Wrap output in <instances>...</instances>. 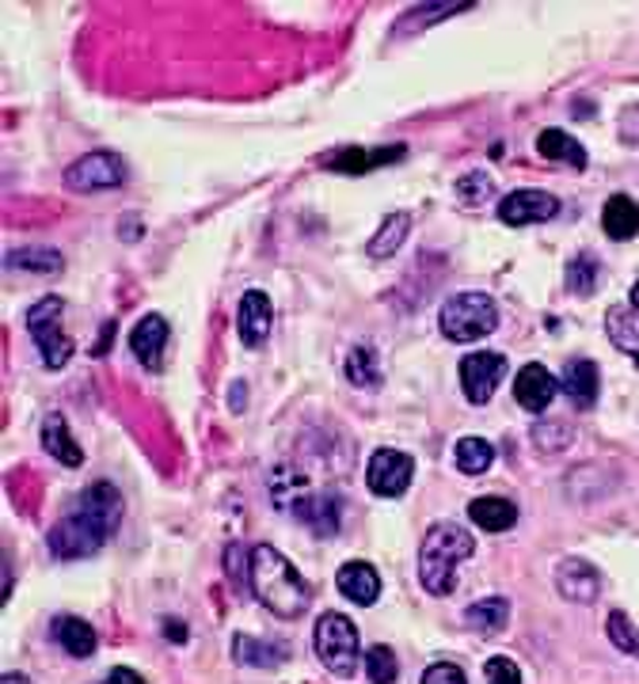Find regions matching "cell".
<instances>
[{"instance_id":"29","label":"cell","mask_w":639,"mask_h":684,"mask_svg":"<svg viewBox=\"0 0 639 684\" xmlns=\"http://www.w3.org/2000/svg\"><path fill=\"white\" fill-rule=\"evenodd\" d=\"M346 380L358 388H373L381 380V361L377 354H373V346H354L351 354H346Z\"/></svg>"},{"instance_id":"18","label":"cell","mask_w":639,"mask_h":684,"mask_svg":"<svg viewBox=\"0 0 639 684\" xmlns=\"http://www.w3.org/2000/svg\"><path fill=\"white\" fill-rule=\"evenodd\" d=\"M42 449H47L53 460H61L65 468L84 464V449H80L77 441H73V433H69L65 415H61V411H50L47 422H42Z\"/></svg>"},{"instance_id":"25","label":"cell","mask_w":639,"mask_h":684,"mask_svg":"<svg viewBox=\"0 0 639 684\" xmlns=\"http://www.w3.org/2000/svg\"><path fill=\"white\" fill-rule=\"evenodd\" d=\"M233 654L240 665H260V670H274V665L286 662V643H255L252 635H236L233 639Z\"/></svg>"},{"instance_id":"41","label":"cell","mask_w":639,"mask_h":684,"mask_svg":"<svg viewBox=\"0 0 639 684\" xmlns=\"http://www.w3.org/2000/svg\"><path fill=\"white\" fill-rule=\"evenodd\" d=\"M0 684H27V677H23V673H4Z\"/></svg>"},{"instance_id":"11","label":"cell","mask_w":639,"mask_h":684,"mask_svg":"<svg viewBox=\"0 0 639 684\" xmlns=\"http://www.w3.org/2000/svg\"><path fill=\"white\" fill-rule=\"evenodd\" d=\"M556 213H559V198H552L548 191H514L499 202V221L514 228L552 221Z\"/></svg>"},{"instance_id":"1","label":"cell","mask_w":639,"mask_h":684,"mask_svg":"<svg viewBox=\"0 0 639 684\" xmlns=\"http://www.w3.org/2000/svg\"><path fill=\"white\" fill-rule=\"evenodd\" d=\"M122 521V494L114 483H92L77 499V510L50 529V552L58 559H88L114 537Z\"/></svg>"},{"instance_id":"26","label":"cell","mask_w":639,"mask_h":684,"mask_svg":"<svg viewBox=\"0 0 639 684\" xmlns=\"http://www.w3.org/2000/svg\"><path fill=\"white\" fill-rule=\"evenodd\" d=\"M537 153L545 160H567L571 167H586V149L579 145V137H571L564 130H540Z\"/></svg>"},{"instance_id":"5","label":"cell","mask_w":639,"mask_h":684,"mask_svg":"<svg viewBox=\"0 0 639 684\" xmlns=\"http://www.w3.org/2000/svg\"><path fill=\"white\" fill-rule=\"evenodd\" d=\"M313 651H316V659L324 662L327 673L351 681L354 673H358V662H362L358 627H354L351 616H343V612H324L316 632H313Z\"/></svg>"},{"instance_id":"24","label":"cell","mask_w":639,"mask_h":684,"mask_svg":"<svg viewBox=\"0 0 639 684\" xmlns=\"http://www.w3.org/2000/svg\"><path fill=\"white\" fill-rule=\"evenodd\" d=\"M510 620V601L506 598H484L465 609V624L479 635H499Z\"/></svg>"},{"instance_id":"10","label":"cell","mask_w":639,"mask_h":684,"mask_svg":"<svg viewBox=\"0 0 639 684\" xmlns=\"http://www.w3.org/2000/svg\"><path fill=\"white\" fill-rule=\"evenodd\" d=\"M556 590L564 601H575V605H594L601 593V574L594 571V563H586L579 555H567L556 563Z\"/></svg>"},{"instance_id":"14","label":"cell","mask_w":639,"mask_h":684,"mask_svg":"<svg viewBox=\"0 0 639 684\" xmlns=\"http://www.w3.org/2000/svg\"><path fill=\"white\" fill-rule=\"evenodd\" d=\"M271 319H274V308H271V297L263 289H247L244 300H240V316H236V327H240V339L244 346H263L266 335H271Z\"/></svg>"},{"instance_id":"13","label":"cell","mask_w":639,"mask_h":684,"mask_svg":"<svg viewBox=\"0 0 639 684\" xmlns=\"http://www.w3.org/2000/svg\"><path fill=\"white\" fill-rule=\"evenodd\" d=\"M290 510H293V518L305 521L316 537H335V532H339V513H343L339 494H332V491L305 494V499H293Z\"/></svg>"},{"instance_id":"40","label":"cell","mask_w":639,"mask_h":684,"mask_svg":"<svg viewBox=\"0 0 639 684\" xmlns=\"http://www.w3.org/2000/svg\"><path fill=\"white\" fill-rule=\"evenodd\" d=\"M164 635H172L175 643H183V639H186V632H183V624H180V620H168V624H164Z\"/></svg>"},{"instance_id":"37","label":"cell","mask_w":639,"mask_h":684,"mask_svg":"<svg viewBox=\"0 0 639 684\" xmlns=\"http://www.w3.org/2000/svg\"><path fill=\"white\" fill-rule=\"evenodd\" d=\"M423 684H468L465 670L453 662H434L430 670L423 673Z\"/></svg>"},{"instance_id":"23","label":"cell","mask_w":639,"mask_h":684,"mask_svg":"<svg viewBox=\"0 0 639 684\" xmlns=\"http://www.w3.org/2000/svg\"><path fill=\"white\" fill-rule=\"evenodd\" d=\"M407 233H412V213H388L385 225L377 228V236L366 244V255L369 259H393Z\"/></svg>"},{"instance_id":"22","label":"cell","mask_w":639,"mask_h":684,"mask_svg":"<svg viewBox=\"0 0 639 684\" xmlns=\"http://www.w3.org/2000/svg\"><path fill=\"white\" fill-rule=\"evenodd\" d=\"M601 228L609 239H632L639 233V206L628 194H612L601 210Z\"/></svg>"},{"instance_id":"27","label":"cell","mask_w":639,"mask_h":684,"mask_svg":"<svg viewBox=\"0 0 639 684\" xmlns=\"http://www.w3.org/2000/svg\"><path fill=\"white\" fill-rule=\"evenodd\" d=\"M453 460H457V468L465 476H484L495 460V449L484 438H460L457 449H453Z\"/></svg>"},{"instance_id":"34","label":"cell","mask_w":639,"mask_h":684,"mask_svg":"<svg viewBox=\"0 0 639 684\" xmlns=\"http://www.w3.org/2000/svg\"><path fill=\"white\" fill-rule=\"evenodd\" d=\"M609 639H612L617 651L639 659V627L625 616V612H609Z\"/></svg>"},{"instance_id":"36","label":"cell","mask_w":639,"mask_h":684,"mask_svg":"<svg viewBox=\"0 0 639 684\" xmlns=\"http://www.w3.org/2000/svg\"><path fill=\"white\" fill-rule=\"evenodd\" d=\"M487 684H521V670L510 659H491L484 665Z\"/></svg>"},{"instance_id":"19","label":"cell","mask_w":639,"mask_h":684,"mask_svg":"<svg viewBox=\"0 0 639 684\" xmlns=\"http://www.w3.org/2000/svg\"><path fill=\"white\" fill-rule=\"evenodd\" d=\"M468 518H473V525L484 532H506L518 521V506L510 499H499V494H484V499L468 502Z\"/></svg>"},{"instance_id":"30","label":"cell","mask_w":639,"mask_h":684,"mask_svg":"<svg viewBox=\"0 0 639 684\" xmlns=\"http://www.w3.org/2000/svg\"><path fill=\"white\" fill-rule=\"evenodd\" d=\"M606 331H609V339L617 350H625L628 358L636 361L639 366V335H636V327H632V319H628V313L620 305H612L609 308V316H606Z\"/></svg>"},{"instance_id":"38","label":"cell","mask_w":639,"mask_h":684,"mask_svg":"<svg viewBox=\"0 0 639 684\" xmlns=\"http://www.w3.org/2000/svg\"><path fill=\"white\" fill-rule=\"evenodd\" d=\"M240 559H244V548L233 544V548L225 552V571H233L236 579H244V566H252V563H240Z\"/></svg>"},{"instance_id":"39","label":"cell","mask_w":639,"mask_h":684,"mask_svg":"<svg viewBox=\"0 0 639 684\" xmlns=\"http://www.w3.org/2000/svg\"><path fill=\"white\" fill-rule=\"evenodd\" d=\"M111 677L119 681V684H145V681L138 677V673H133V670H126V665H119V670H114Z\"/></svg>"},{"instance_id":"17","label":"cell","mask_w":639,"mask_h":684,"mask_svg":"<svg viewBox=\"0 0 639 684\" xmlns=\"http://www.w3.org/2000/svg\"><path fill=\"white\" fill-rule=\"evenodd\" d=\"M559 388H564V396L571 399L575 407H594V399H598V366L586 358H571L564 366V377H559Z\"/></svg>"},{"instance_id":"6","label":"cell","mask_w":639,"mask_h":684,"mask_svg":"<svg viewBox=\"0 0 639 684\" xmlns=\"http://www.w3.org/2000/svg\"><path fill=\"white\" fill-rule=\"evenodd\" d=\"M61 313H65V300L53 297V293L27 308V331H31L34 346H39L47 369H61L73 358V339L61 331Z\"/></svg>"},{"instance_id":"12","label":"cell","mask_w":639,"mask_h":684,"mask_svg":"<svg viewBox=\"0 0 639 684\" xmlns=\"http://www.w3.org/2000/svg\"><path fill=\"white\" fill-rule=\"evenodd\" d=\"M130 346H133V358L141 361L149 372H160L164 369V350H168V319L149 313L138 319L130 335Z\"/></svg>"},{"instance_id":"21","label":"cell","mask_w":639,"mask_h":684,"mask_svg":"<svg viewBox=\"0 0 639 684\" xmlns=\"http://www.w3.org/2000/svg\"><path fill=\"white\" fill-rule=\"evenodd\" d=\"M53 639H58L61 651L73 654V659H92L95 646H100L92 624H84L80 616H58L53 620Z\"/></svg>"},{"instance_id":"3","label":"cell","mask_w":639,"mask_h":684,"mask_svg":"<svg viewBox=\"0 0 639 684\" xmlns=\"http://www.w3.org/2000/svg\"><path fill=\"white\" fill-rule=\"evenodd\" d=\"M473 555H476V540L465 525H457V521H438V525L426 529V537L419 544V579L426 585V593H434V598L453 593L460 563Z\"/></svg>"},{"instance_id":"7","label":"cell","mask_w":639,"mask_h":684,"mask_svg":"<svg viewBox=\"0 0 639 684\" xmlns=\"http://www.w3.org/2000/svg\"><path fill=\"white\" fill-rule=\"evenodd\" d=\"M126 183V160L119 153H88L80 156L77 164L65 167V186L77 194H92V191H111V186H122Z\"/></svg>"},{"instance_id":"8","label":"cell","mask_w":639,"mask_h":684,"mask_svg":"<svg viewBox=\"0 0 639 684\" xmlns=\"http://www.w3.org/2000/svg\"><path fill=\"white\" fill-rule=\"evenodd\" d=\"M415 479V464L407 452L399 449H377L369 457V468H366V483L373 494H381V499H399V494L412 487Z\"/></svg>"},{"instance_id":"4","label":"cell","mask_w":639,"mask_h":684,"mask_svg":"<svg viewBox=\"0 0 639 684\" xmlns=\"http://www.w3.org/2000/svg\"><path fill=\"white\" fill-rule=\"evenodd\" d=\"M438 327L449 343H476L499 327V305L487 293H457L442 305Z\"/></svg>"},{"instance_id":"42","label":"cell","mask_w":639,"mask_h":684,"mask_svg":"<svg viewBox=\"0 0 639 684\" xmlns=\"http://www.w3.org/2000/svg\"><path fill=\"white\" fill-rule=\"evenodd\" d=\"M233 407H236V411H240V407H244V385H236V388H233Z\"/></svg>"},{"instance_id":"16","label":"cell","mask_w":639,"mask_h":684,"mask_svg":"<svg viewBox=\"0 0 639 684\" xmlns=\"http://www.w3.org/2000/svg\"><path fill=\"white\" fill-rule=\"evenodd\" d=\"M335 585H339L343 598H351L354 605H362V609L381 598V574L373 571V563H362V559L343 563L339 574H335Z\"/></svg>"},{"instance_id":"9","label":"cell","mask_w":639,"mask_h":684,"mask_svg":"<svg viewBox=\"0 0 639 684\" xmlns=\"http://www.w3.org/2000/svg\"><path fill=\"white\" fill-rule=\"evenodd\" d=\"M506 377V358L495 350H473L460 358V388L476 407H484L495 396L499 380Z\"/></svg>"},{"instance_id":"2","label":"cell","mask_w":639,"mask_h":684,"mask_svg":"<svg viewBox=\"0 0 639 684\" xmlns=\"http://www.w3.org/2000/svg\"><path fill=\"white\" fill-rule=\"evenodd\" d=\"M247 582H252V593L263 601L266 609L278 620H297L305 616L308 605H313V590L301 579V571L290 563L278 548L271 544H255L247 552Z\"/></svg>"},{"instance_id":"28","label":"cell","mask_w":639,"mask_h":684,"mask_svg":"<svg viewBox=\"0 0 639 684\" xmlns=\"http://www.w3.org/2000/svg\"><path fill=\"white\" fill-rule=\"evenodd\" d=\"M8 266L31 274H58L65 263H61V252H53V247H16V252H8Z\"/></svg>"},{"instance_id":"33","label":"cell","mask_w":639,"mask_h":684,"mask_svg":"<svg viewBox=\"0 0 639 684\" xmlns=\"http://www.w3.org/2000/svg\"><path fill=\"white\" fill-rule=\"evenodd\" d=\"M457 198L465 202V206H484L487 198H495V183L487 172H468L457 180Z\"/></svg>"},{"instance_id":"15","label":"cell","mask_w":639,"mask_h":684,"mask_svg":"<svg viewBox=\"0 0 639 684\" xmlns=\"http://www.w3.org/2000/svg\"><path fill=\"white\" fill-rule=\"evenodd\" d=\"M556 392H559V380L545 366L529 361V366L518 369V380H514V399H518L526 411H545V407L556 399Z\"/></svg>"},{"instance_id":"31","label":"cell","mask_w":639,"mask_h":684,"mask_svg":"<svg viewBox=\"0 0 639 684\" xmlns=\"http://www.w3.org/2000/svg\"><path fill=\"white\" fill-rule=\"evenodd\" d=\"M598 274H601V266L594 255H575L571 263H567V270H564V278H567V289L575 293V297H586V293L594 289V282H598Z\"/></svg>"},{"instance_id":"44","label":"cell","mask_w":639,"mask_h":684,"mask_svg":"<svg viewBox=\"0 0 639 684\" xmlns=\"http://www.w3.org/2000/svg\"><path fill=\"white\" fill-rule=\"evenodd\" d=\"M103 684H119V681H114V677H111V681H103Z\"/></svg>"},{"instance_id":"43","label":"cell","mask_w":639,"mask_h":684,"mask_svg":"<svg viewBox=\"0 0 639 684\" xmlns=\"http://www.w3.org/2000/svg\"><path fill=\"white\" fill-rule=\"evenodd\" d=\"M632 308H636V313H639V282H636V286H632Z\"/></svg>"},{"instance_id":"20","label":"cell","mask_w":639,"mask_h":684,"mask_svg":"<svg viewBox=\"0 0 639 684\" xmlns=\"http://www.w3.org/2000/svg\"><path fill=\"white\" fill-rule=\"evenodd\" d=\"M407 149L404 145H393V149H343V153H335L332 160H327V167L332 172H343V175H366L373 172V167L388 164V160H404Z\"/></svg>"},{"instance_id":"32","label":"cell","mask_w":639,"mask_h":684,"mask_svg":"<svg viewBox=\"0 0 639 684\" xmlns=\"http://www.w3.org/2000/svg\"><path fill=\"white\" fill-rule=\"evenodd\" d=\"M362 659H366V673H369L373 684H393L399 677V662H396V654L388 651V646H381V643L369 646Z\"/></svg>"},{"instance_id":"35","label":"cell","mask_w":639,"mask_h":684,"mask_svg":"<svg viewBox=\"0 0 639 684\" xmlns=\"http://www.w3.org/2000/svg\"><path fill=\"white\" fill-rule=\"evenodd\" d=\"M532 441H537L540 452H556V449H567L571 446V426L556 422V426H537L532 430Z\"/></svg>"}]
</instances>
